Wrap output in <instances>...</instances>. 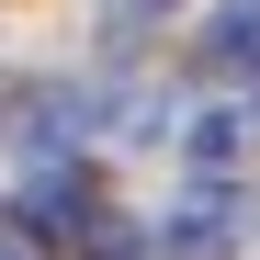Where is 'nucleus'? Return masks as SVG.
Returning <instances> with one entry per match:
<instances>
[{
  "mask_svg": "<svg viewBox=\"0 0 260 260\" xmlns=\"http://www.w3.org/2000/svg\"><path fill=\"white\" fill-rule=\"evenodd\" d=\"M23 226L34 238H79V226H91V181H68V170H46V181H23Z\"/></svg>",
  "mask_w": 260,
  "mask_h": 260,
  "instance_id": "1",
  "label": "nucleus"
},
{
  "mask_svg": "<svg viewBox=\"0 0 260 260\" xmlns=\"http://www.w3.org/2000/svg\"><path fill=\"white\" fill-rule=\"evenodd\" d=\"M238 147H249V113H204V124H192V158H204V170H226Z\"/></svg>",
  "mask_w": 260,
  "mask_h": 260,
  "instance_id": "4",
  "label": "nucleus"
},
{
  "mask_svg": "<svg viewBox=\"0 0 260 260\" xmlns=\"http://www.w3.org/2000/svg\"><path fill=\"white\" fill-rule=\"evenodd\" d=\"M124 12H170V0H124Z\"/></svg>",
  "mask_w": 260,
  "mask_h": 260,
  "instance_id": "5",
  "label": "nucleus"
},
{
  "mask_svg": "<svg viewBox=\"0 0 260 260\" xmlns=\"http://www.w3.org/2000/svg\"><path fill=\"white\" fill-rule=\"evenodd\" d=\"M215 57H226V68H260V0H226V12H215Z\"/></svg>",
  "mask_w": 260,
  "mask_h": 260,
  "instance_id": "3",
  "label": "nucleus"
},
{
  "mask_svg": "<svg viewBox=\"0 0 260 260\" xmlns=\"http://www.w3.org/2000/svg\"><path fill=\"white\" fill-rule=\"evenodd\" d=\"M158 249H170V260H226V249H238L226 192H192V204H181V226H158Z\"/></svg>",
  "mask_w": 260,
  "mask_h": 260,
  "instance_id": "2",
  "label": "nucleus"
}]
</instances>
